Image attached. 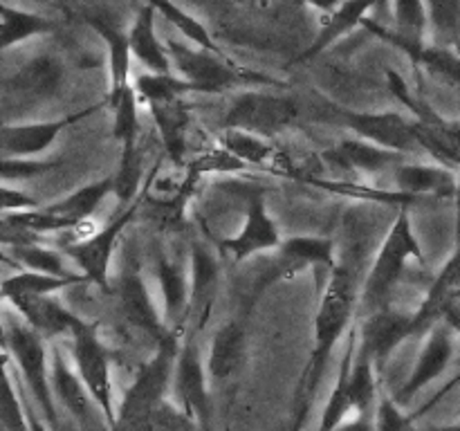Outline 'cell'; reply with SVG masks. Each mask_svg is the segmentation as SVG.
<instances>
[{"mask_svg":"<svg viewBox=\"0 0 460 431\" xmlns=\"http://www.w3.org/2000/svg\"><path fill=\"white\" fill-rule=\"evenodd\" d=\"M151 431H205L196 420H193L189 413H184L182 409L175 402H171L169 398L162 400L155 407L151 418Z\"/></svg>","mask_w":460,"mask_h":431,"instance_id":"45","label":"cell"},{"mask_svg":"<svg viewBox=\"0 0 460 431\" xmlns=\"http://www.w3.org/2000/svg\"><path fill=\"white\" fill-rule=\"evenodd\" d=\"M189 312L187 323L196 330L209 323L211 312L216 308L220 290V265L214 251L202 242L191 247V263H189Z\"/></svg>","mask_w":460,"mask_h":431,"instance_id":"16","label":"cell"},{"mask_svg":"<svg viewBox=\"0 0 460 431\" xmlns=\"http://www.w3.org/2000/svg\"><path fill=\"white\" fill-rule=\"evenodd\" d=\"M389 90L400 103L411 110L413 135L418 146L425 148L440 166L460 169V121L443 119L427 101L409 90V84L395 70H386Z\"/></svg>","mask_w":460,"mask_h":431,"instance_id":"6","label":"cell"},{"mask_svg":"<svg viewBox=\"0 0 460 431\" xmlns=\"http://www.w3.org/2000/svg\"><path fill=\"white\" fill-rule=\"evenodd\" d=\"M166 49H169L175 75L189 81L196 92L214 94L241 88V85L250 90H254L256 85H268V88L283 85L274 76L236 66L229 58H225L223 52H211V49L196 48V45H187L175 39H166Z\"/></svg>","mask_w":460,"mask_h":431,"instance_id":"2","label":"cell"},{"mask_svg":"<svg viewBox=\"0 0 460 431\" xmlns=\"http://www.w3.org/2000/svg\"><path fill=\"white\" fill-rule=\"evenodd\" d=\"M456 299H460V241L454 247V254L449 256L447 263L443 265V269L431 281L422 303L411 314L416 335L427 332L431 326H436L443 319L445 310Z\"/></svg>","mask_w":460,"mask_h":431,"instance_id":"24","label":"cell"},{"mask_svg":"<svg viewBox=\"0 0 460 431\" xmlns=\"http://www.w3.org/2000/svg\"><path fill=\"white\" fill-rule=\"evenodd\" d=\"M139 97L133 84L126 88L121 99L112 103V137L121 144V148L137 146L139 137Z\"/></svg>","mask_w":460,"mask_h":431,"instance_id":"43","label":"cell"},{"mask_svg":"<svg viewBox=\"0 0 460 431\" xmlns=\"http://www.w3.org/2000/svg\"><path fill=\"white\" fill-rule=\"evenodd\" d=\"M250 355V339L243 323L227 321L216 330L207 355V373L214 384H227L241 375Z\"/></svg>","mask_w":460,"mask_h":431,"instance_id":"21","label":"cell"},{"mask_svg":"<svg viewBox=\"0 0 460 431\" xmlns=\"http://www.w3.org/2000/svg\"><path fill=\"white\" fill-rule=\"evenodd\" d=\"M359 290L355 274L346 265H332L331 277H328L326 290H323L322 301H319L317 314H314V337H313V355L301 375L299 389L295 395V409H292L290 427L296 429L305 425L310 407L314 402L319 384L326 375L328 362L335 353L337 344L350 328L355 312H358Z\"/></svg>","mask_w":460,"mask_h":431,"instance_id":"1","label":"cell"},{"mask_svg":"<svg viewBox=\"0 0 460 431\" xmlns=\"http://www.w3.org/2000/svg\"><path fill=\"white\" fill-rule=\"evenodd\" d=\"M49 377H52V391L57 404H61L70 413L72 420L81 429H88L93 425V411L97 409V404L90 398L79 373L75 371V366L67 364L66 353L58 346H54L52 355H49Z\"/></svg>","mask_w":460,"mask_h":431,"instance_id":"22","label":"cell"},{"mask_svg":"<svg viewBox=\"0 0 460 431\" xmlns=\"http://www.w3.org/2000/svg\"><path fill=\"white\" fill-rule=\"evenodd\" d=\"M373 36H377L380 40L389 43L391 48L400 49L409 57V61L416 67L425 70L427 75L434 76V79L443 81V84L460 85V52L454 49L438 48V45H427V43H407V40H400L391 34L389 27L380 25L373 18H367L364 25Z\"/></svg>","mask_w":460,"mask_h":431,"instance_id":"20","label":"cell"},{"mask_svg":"<svg viewBox=\"0 0 460 431\" xmlns=\"http://www.w3.org/2000/svg\"><path fill=\"white\" fill-rule=\"evenodd\" d=\"M376 7H377L376 0H346L337 12L328 13L322 30H319V34L314 36L313 43H310L308 48L295 58V63H308L313 61V58H317L319 54H323L328 48H332L337 40H341L353 30L362 27L364 21H367L368 12Z\"/></svg>","mask_w":460,"mask_h":431,"instance_id":"27","label":"cell"},{"mask_svg":"<svg viewBox=\"0 0 460 431\" xmlns=\"http://www.w3.org/2000/svg\"><path fill=\"white\" fill-rule=\"evenodd\" d=\"M142 3L151 4L157 13H162V18H166L171 25L178 27L180 34H182L187 40H191L196 48L211 49V52H223V49L216 45L214 36L209 34V30H207L196 16H191L187 9L180 7L178 3H173V0H142Z\"/></svg>","mask_w":460,"mask_h":431,"instance_id":"40","label":"cell"},{"mask_svg":"<svg viewBox=\"0 0 460 431\" xmlns=\"http://www.w3.org/2000/svg\"><path fill=\"white\" fill-rule=\"evenodd\" d=\"M97 108H85L76 115L61 117L52 121H31V124H3L0 126V155L4 157H22V160H34L43 155L45 151L54 146L58 135L72 126L75 121L93 115Z\"/></svg>","mask_w":460,"mask_h":431,"instance_id":"14","label":"cell"},{"mask_svg":"<svg viewBox=\"0 0 460 431\" xmlns=\"http://www.w3.org/2000/svg\"><path fill=\"white\" fill-rule=\"evenodd\" d=\"M112 193V178L108 180H97V182H90L79 187L76 191L67 193L61 200L52 202L45 209L54 216H61V218L70 220L75 224H84L85 220L93 218L94 211L102 207V202L106 200Z\"/></svg>","mask_w":460,"mask_h":431,"instance_id":"35","label":"cell"},{"mask_svg":"<svg viewBox=\"0 0 460 431\" xmlns=\"http://www.w3.org/2000/svg\"><path fill=\"white\" fill-rule=\"evenodd\" d=\"M346 126L358 135L359 139L377 144L382 148H389L395 153H409L418 146L416 135H413V121L402 117L400 112H355L344 110Z\"/></svg>","mask_w":460,"mask_h":431,"instance_id":"18","label":"cell"},{"mask_svg":"<svg viewBox=\"0 0 460 431\" xmlns=\"http://www.w3.org/2000/svg\"><path fill=\"white\" fill-rule=\"evenodd\" d=\"M335 155L346 169L362 175H382L386 171H395L404 157L402 153L389 151L359 137L341 139L335 148Z\"/></svg>","mask_w":460,"mask_h":431,"instance_id":"29","label":"cell"},{"mask_svg":"<svg viewBox=\"0 0 460 431\" xmlns=\"http://www.w3.org/2000/svg\"><path fill=\"white\" fill-rule=\"evenodd\" d=\"M4 341H7V317H4L3 295H0V346H3V348H4Z\"/></svg>","mask_w":460,"mask_h":431,"instance_id":"56","label":"cell"},{"mask_svg":"<svg viewBox=\"0 0 460 431\" xmlns=\"http://www.w3.org/2000/svg\"><path fill=\"white\" fill-rule=\"evenodd\" d=\"M88 283L84 274L75 277H57V274L31 272V269H16L12 277L0 283V295L3 299H13V296H39V295H57L66 287Z\"/></svg>","mask_w":460,"mask_h":431,"instance_id":"34","label":"cell"},{"mask_svg":"<svg viewBox=\"0 0 460 431\" xmlns=\"http://www.w3.org/2000/svg\"><path fill=\"white\" fill-rule=\"evenodd\" d=\"M139 182H142V153L139 146L121 148L119 169L112 175V196H117L121 207L139 200Z\"/></svg>","mask_w":460,"mask_h":431,"instance_id":"44","label":"cell"},{"mask_svg":"<svg viewBox=\"0 0 460 431\" xmlns=\"http://www.w3.org/2000/svg\"><path fill=\"white\" fill-rule=\"evenodd\" d=\"M4 350L12 355L18 368V377L30 398L39 407L40 416L45 418L52 431H61V418H58L57 400L52 391V377H49V353L48 344L36 330H31L25 321H7V341Z\"/></svg>","mask_w":460,"mask_h":431,"instance_id":"4","label":"cell"},{"mask_svg":"<svg viewBox=\"0 0 460 431\" xmlns=\"http://www.w3.org/2000/svg\"><path fill=\"white\" fill-rule=\"evenodd\" d=\"M66 431H76V429H75V427H70V429H66Z\"/></svg>","mask_w":460,"mask_h":431,"instance_id":"58","label":"cell"},{"mask_svg":"<svg viewBox=\"0 0 460 431\" xmlns=\"http://www.w3.org/2000/svg\"><path fill=\"white\" fill-rule=\"evenodd\" d=\"M220 146L227 148L247 166H268L277 160V151L268 139L245 133V130H223Z\"/></svg>","mask_w":460,"mask_h":431,"instance_id":"42","label":"cell"},{"mask_svg":"<svg viewBox=\"0 0 460 431\" xmlns=\"http://www.w3.org/2000/svg\"><path fill=\"white\" fill-rule=\"evenodd\" d=\"M70 353L75 371L79 373L90 398L97 404V411L103 416L108 429L112 431L117 422V407L115 391H112L111 353L103 346V341L99 339L94 323L85 321L84 326L76 328L75 335L70 337Z\"/></svg>","mask_w":460,"mask_h":431,"instance_id":"7","label":"cell"},{"mask_svg":"<svg viewBox=\"0 0 460 431\" xmlns=\"http://www.w3.org/2000/svg\"><path fill=\"white\" fill-rule=\"evenodd\" d=\"M413 335H416V330H413L411 314L382 308L368 314L367 321L359 326L358 339L359 348L373 359L377 371H382L391 359V355Z\"/></svg>","mask_w":460,"mask_h":431,"instance_id":"13","label":"cell"},{"mask_svg":"<svg viewBox=\"0 0 460 431\" xmlns=\"http://www.w3.org/2000/svg\"><path fill=\"white\" fill-rule=\"evenodd\" d=\"M238 4L243 7H250L254 12H279V9H295V7H304L305 0H236Z\"/></svg>","mask_w":460,"mask_h":431,"instance_id":"51","label":"cell"},{"mask_svg":"<svg viewBox=\"0 0 460 431\" xmlns=\"http://www.w3.org/2000/svg\"><path fill=\"white\" fill-rule=\"evenodd\" d=\"M173 391L178 395L180 409L193 418L202 429L211 427V393L209 373L202 359L196 339H184L178 348L173 366Z\"/></svg>","mask_w":460,"mask_h":431,"instance_id":"11","label":"cell"},{"mask_svg":"<svg viewBox=\"0 0 460 431\" xmlns=\"http://www.w3.org/2000/svg\"><path fill=\"white\" fill-rule=\"evenodd\" d=\"M335 431H376V422H373V416H358L341 422Z\"/></svg>","mask_w":460,"mask_h":431,"instance_id":"52","label":"cell"},{"mask_svg":"<svg viewBox=\"0 0 460 431\" xmlns=\"http://www.w3.org/2000/svg\"><path fill=\"white\" fill-rule=\"evenodd\" d=\"M146 108L151 110L157 135H160L171 162L182 164L184 153H187L189 126H191V112H189V108L184 106L182 99H175V101L166 103H151Z\"/></svg>","mask_w":460,"mask_h":431,"instance_id":"30","label":"cell"},{"mask_svg":"<svg viewBox=\"0 0 460 431\" xmlns=\"http://www.w3.org/2000/svg\"><path fill=\"white\" fill-rule=\"evenodd\" d=\"M133 88L137 92L139 101L151 106V103H166L182 99L184 94L196 92L189 81L178 76L175 72L171 75H153V72H142L133 79Z\"/></svg>","mask_w":460,"mask_h":431,"instance_id":"39","label":"cell"},{"mask_svg":"<svg viewBox=\"0 0 460 431\" xmlns=\"http://www.w3.org/2000/svg\"><path fill=\"white\" fill-rule=\"evenodd\" d=\"M346 0H305V4H310V7L319 9V12L323 13V16H328V13L337 12V9L344 4Z\"/></svg>","mask_w":460,"mask_h":431,"instance_id":"54","label":"cell"},{"mask_svg":"<svg viewBox=\"0 0 460 431\" xmlns=\"http://www.w3.org/2000/svg\"><path fill=\"white\" fill-rule=\"evenodd\" d=\"M36 207H40L39 200L31 198L30 193L7 187V184H0V218L7 214H16V211L36 209Z\"/></svg>","mask_w":460,"mask_h":431,"instance_id":"49","label":"cell"},{"mask_svg":"<svg viewBox=\"0 0 460 431\" xmlns=\"http://www.w3.org/2000/svg\"><path fill=\"white\" fill-rule=\"evenodd\" d=\"M117 299H119L121 314L133 328L142 330L144 335L153 337L157 344L169 339L173 332L166 328L160 308L153 301L151 290L137 269H126L117 286Z\"/></svg>","mask_w":460,"mask_h":431,"instance_id":"17","label":"cell"},{"mask_svg":"<svg viewBox=\"0 0 460 431\" xmlns=\"http://www.w3.org/2000/svg\"><path fill=\"white\" fill-rule=\"evenodd\" d=\"M139 202H142V196H139V200H135L133 205L121 207L119 214H117L103 229L88 233V236L79 238V241L67 242V245L63 247L67 259L79 268V272L88 278V283L102 287V290H108V287H111L108 274H111L117 242H119L126 227L133 223Z\"/></svg>","mask_w":460,"mask_h":431,"instance_id":"10","label":"cell"},{"mask_svg":"<svg viewBox=\"0 0 460 431\" xmlns=\"http://www.w3.org/2000/svg\"><path fill=\"white\" fill-rule=\"evenodd\" d=\"M296 117H299V106L292 97L245 90L229 103L223 117V130H245L268 139L290 128Z\"/></svg>","mask_w":460,"mask_h":431,"instance_id":"8","label":"cell"},{"mask_svg":"<svg viewBox=\"0 0 460 431\" xmlns=\"http://www.w3.org/2000/svg\"><path fill=\"white\" fill-rule=\"evenodd\" d=\"M7 254L12 256L13 263L18 265V269L57 274V277H75V274H81V272H72L57 250H49V247L40 245L39 241L18 242V245L7 247Z\"/></svg>","mask_w":460,"mask_h":431,"instance_id":"37","label":"cell"},{"mask_svg":"<svg viewBox=\"0 0 460 431\" xmlns=\"http://www.w3.org/2000/svg\"><path fill=\"white\" fill-rule=\"evenodd\" d=\"M178 357V337L171 335L157 344V353L126 391L112 431H151V418L157 404L166 398V386L173 377Z\"/></svg>","mask_w":460,"mask_h":431,"instance_id":"5","label":"cell"},{"mask_svg":"<svg viewBox=\"0 0 460 431\" xmlns=\"http://www.w3.org/2000/svg\"><path fill=\"white\" fill-rule=\"evenodd\" d=\"M376 364L373 359L364 353L358 346V353L353 357V366H350L349 375V391H350V404L358 411V416H373L376 413V404L380 393H377V380H376Z\"/></svg>","mask_w":460,"mask_h":431,"instance_id":"36","label":"cell"},{"mask_svg":"<svg viewBox=\"0 0 460 431\" xmlns=\"http://www.w3.org/2000/svg\"><path fill=\"white\" fill-rule=\"evenodd\" d=\"M58 166V162L48 160H22V157H4L0 155V184L21 182V180H31L36 175L48 173L49 169Z\"/></svg>","mask_w":460,"mask_h":431,"instance_id":"46","label":"cell"},{"mask_svg":"<svg viewBox=\"0 0 460 431\" xmlns=\"http://www.w3.org/2000/svg\"><path fill=\"white\" fill-rule=\"evenodd\" d=\"M335 265V242L326 236H295L283 241L268 256V265L254 281L252 299H259L270 287L308 272L310 268H332Z\"/></svg>","mask_w":460,"mask_h":431,"instance_id":"9","label":"cell"},{"mask_svg":"<svg viewBox=\"0 0 460 431\" xmlns=\"http://www.w3.org/2000/svg\"><path fill=\"white\" fill-rule=\"evenodd\" d=\"M454 335H456V332H454L445 321H438L436 326H431L429 330H427V341L425 346H422L420 355H418L416 366L409 373L407 382L400 386L398 393L394 395V400L400 407L411 402L422 389H427L431 382H436L445 371H447L449 364H452L454 359V353H456Z\"/></svg>","mask_w":460,"mask_h":431,"instance_id":"12","label":"cell"},{"mask_svg":"<svg viewBox=\"0 0 460 431\" xmlns=\"http://www.w3.org/2000/svg\"><path fill=\"white\" fill-rule=\"evenodd\" d=\"M454 232H456V242L460 241V178L456 182V193H454Z\"/></svg>","mask_w":460,"mask_h":431,"instance_id":"55","label":"cell"},{"mask_svg":"<svg viewBox=\"0 0 460 431\" xmlns=\"http://www.w3.org/2000/svg\"><path fill=\"white\" fill-rule=\"evenodd\" d=\"M400 193L409 198H454L458 178L452 169L440 164H409L402 162L394 171Z\"/></svg>","mask_w":460,"mask_h":431,"instance_id":"28","label":"cell"},{"mask_svg":"<svg viewBox=\"0 0 460 431\" xmlns=\"http://www.w3.org/2000/svg\"><path fill=\"white\" fill-rule=\"evenodd\" d=\"M409 260H420L422 263L425 256H422L420 241L413 232L409 205H404L398 211V218L391 224L389 233L382 241L376 260H373L371 269L364 278L362 292H359V303L368 310V314L389 308L391 296H394Z\"/></svg>","mask_w":460,"mask_h":431,"instance_id":"3","label":"cell"},{"mask_svg":"<svg viewBox=\"0 0 460 431\" xmlns=\"http://www.w3.org/2000/svg\"><path fill=\"white\" fill-rule=\"evenodd\" d=\"M12 308L21 314L22 321L39 332L45 341L52 339H70L85 323L79 314L72 312L70 308L57 299V295H39V296H13L9 299Z\"/></svg>","mask_w":460,"mask_h":431,"instance_id":"19","label":"cell"},{"mask_svg":"<svg viewBox=\"0 0 460 431\" xmlns=\"http://www.w3.org/2000/svg\"><path fill=\"white\" fill-rule=\"evenodd\" d=\"M193 169V173H238V171H245L247 164H243L238 157H234L227 148L218 146L214 151H207L205 155L196 157V160L189 164Z\"/></svg>","mask_w":460,"mask_h":431,"instance_id":"48","label":"cell"},{"mask_svg":"<svg viewBox=\"0 0 460 431\" xmlns=\"http://www.w3.org/2000/svg\"><path fill=\"white\" fill-rule=\"evenodd\" d=\"M440 321L447 323V326L452 328L456 335H460V299L454 301V303L449 305L447 310H445V314H443V319H440Z\"/></svg>","mask_w":460,"mask_h":431,"instance_id":"53","label":"cell"},{"mask_svg":"<svg viewBox=\"0 0 460 431\" xmlns=\"http://www.w3.org/2000/svg\"><path fill=\"white\" fill-rule=\"evenodd\" d=\"M281 242V233H279L277 223H274L263 196H252V200L247 202L243 227L232 238L223 241L220 247L234 260L243 263V260H250L265 251H274Z\"/></svg>","mask_w":460,"mask_h":431,"instance_id":"15","label":"cell"},{"mask_svg":"<svg viewBox=\"0 0 460 431\" xmlns=\"http://www.w3.org/2000/svg\"><path fill=\"white\" fill-rule=\"evenodd\" d=\"M425 431H460V420L452 422V425H438V427H429Z\"/></svg>","mask_w":460,"mask_h":431,"instance_id":"57","label":"cell"},{"mask_svg":"<svg viewBox=\"0 0 460 431\" xmlns=\"http://www.w3.org/2000/svg\"><path fill=\"white\" fill-rule=\"evenodd\" d=\"M63 81V66L52 54H40V57L27 61L21 70L13 75L12 88L13 92L27 94V97H49L58 90Z\"/></svg>","mask_w":460,"mask_h":431,"instance_id":"33","label":"cell"},{"mask_svg":"<svg viewBox=\"0 0 460 431\" xmlns=\"http://www.w3.org/2000/svg\"><path fill=\"white\" fill-rule=\"evenodd\" d=\"M85 25L93 27L108 48V70H111L108 106H112V103L119 101L126 88L133 84L130 81V61H133V54H130L128 31L121 30L117 22H112L103 13H85Z\"/></svg>","mask_w":460,"mask_h":431,"instance_id":"23","label":"cell"},{"mask_svg":"<svg viewBox=\"0 0 460 431\" xmlns=\"http://www.w3.org/2000/svg\"><path fill=\"white\" fill-rule=\"evenodd\" d=\"M434 45L460 52V0H425Z\"/></svg>","mask_w":460,"mask_h":431,"instance_id":"38","label":"cell"},{"mask_svg":"<svg viewBox=\"0 0 460 431\" xmlns=\"http://www.w3.org/2000/svg\"><path fill=\"white\" fill-rule=\"evenodd\" d=\"M54 30H57V22L52 18L0 0V52L39 39V36L52 34Z\"/></svg>","mask_w":460,"mask_h":431,"instance_id":"31","label":"cell"},{"mask_svg":"<svg viewBox=\"0 0 460 431\" xmlns=\"http://www.w3.org/2000/svg\"><path fill=\"white\" fill-rule=\"evenodd\" d=\"M376 431H418L411 416H404L400 404L389 395H380L373 413Z\"/></svg>","mask_w":460,"mask_h":431,"instance_id":"47","label":"cell"},{"mask_svg":"<svg viewBox=\"0 0 460 431\" xmlns=\"http://www.w3.org/2000/svg\"><path fill=\"white\" fill-rule=\"evenodd\" d=\"M458 416H460V407H458Z\"/></svg>","mask_w":460,"mask_h":431,"instance_id":"59","label":"cell"},{"mask_svg":"<svg viewBox=\"0 0 460 431\" xmlns=\"http://www.w3.org/2000/svg\"><path fill=\"white\" fill-rule=\"evenodd\" d=\"M155 16L157 12L151 4H144L137 9L133 18V25L128 30V43L130 54L139 66L146 67V72L153 75H171L173 66H171L169 49H166V40H160L155 30Z\"/></svg>","mask_w":460,"mask_h":431,"instance_id":"26","label":"cell"},{"mask_svg":"<svg viewBox=\"0 0 460 431\" xmlns=\"http://www.w3.org/2000/svg\"><path fill=\"white\" fill-rule=\"evenodd\" d=\"M394 7V27L391 34L407 43H427L425 36L429 30L425 0H391Z\"/></svg>","mask_w":460,"mask_h":431,"instance_id":"41","label":"cell"},{"mask_svg":"<svg viewBox=\"0 0 460 431\" xmlns=\"http://www.w3.org/2000/svg\"><path fill=\"white\" fill-rule=\"evenodd\" d=\"M21 393H22V398H21L22 416H25L27 431H49V429H52V427L45 422V418L40 416L39 407H36L34 400L30 398V393H25V386H22V384H21Z\"/></svg>","mask_w":460,"mask_h":431,"instance_id":"50","label":"cell"},{"mask_svg":"<svg viewBox=\"0 0 460 431\" xmlns=\"http://www.w3.org/2000/svg\"><path fill=\"white\" fill-rule=\"evenodd\" d=\"M155 277L162 292V317L166 328L178 337V326L187 323L189 312V272L182 268L180 260L169 254H157L155 259Z\"/></svg>","mask_w":460,"mask_h":431,"instance_id":"25","label":"cell"},{"mask_svg":"<svg viewBox=\"0 0 460 431\" xmlns=\"http://www.w3.org/2000/svg\"><path fill=\"white\" fill-rule=\"evenodd\" d=\"M355 353H358V328H350L349 339H346V353L344 357H341L340 373H337V380L326 400V407H323L322 411V420H319L317 431H335L337 427L346 420V416L353 411L349 391V375L350 366H353Z\"/></svg>","mask_w":460,"mask_h":431,"instance_id":"32","label":"cell"}]
</instances>
